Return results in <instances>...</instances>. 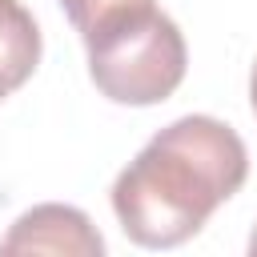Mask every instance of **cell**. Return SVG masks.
<instances>
[{
  "mask_svg": "<svg viewBox=\"0 0 257 257\" xmlns=\"http://www.w3.org/2000/svg\"><path fill=\"white\" fill-rule=\"evenodd\" d=\"M149 4H153V0H60L64 16L72 20V28H76L80 36H88L92 28L116 20V16H124V12H133V8H149Z\"/></svg>",
  "mask_w": 257,
  "mask_h": 257,
  "instance_id": "cell-5",
  "label": "cell"
},
{
  "mask_svg": "<svg viewBox=\"0 0 257 257\" xmlns=\"http://www.w3.org/2000/svg\"><path fill=\"white\" fill-rule=\"evenodd\" d=\"M0 253H68V257H100L104 241L92 229V221L72 205H36L28 209L8 237L0 241Z\"/></svg>",
  "mask_w": 257,
  "mask_h": 257,
  "instance_id": "cell-3",
  "label": "cell"
},
{
  "mask_svg": "<svg viewBox=\"0 0 257 257\" xmlns=\"http://www.w3.org/2000/svg\"><path fill=\"white\" fill-rule=\"evenodd\" d=\"M249 177L245 141L217 116H181L161 128L112 185L120 229L145 249H173L201 233Z\"/></svg>",
  "mask_w": 257,
  "mask_h": 257,
  "instance_id": "cell-1",
  "label": "cell"
},
{
  "mask_svg": "<svg viewBox=\"0 0 257 257\" xmlns=\"http://www.w3.org/2000/svg\"><path fill=\"white\" fill-rule=\"evenodd\" d=\"M249 253L257 257V229H253V237H249Z\"/></svg>",
  "mask_w": 257,
  "mask_h": 257,
  "instance_id": "cell-7",
  "label": "cell"
},
{
  "mask_svg": "<svg viewBox=\"0 0 257 257\" xmlns=\"http://www.w3.org/2000/svg\"><path fill=\"white\" fill-rule=\"evenodd\" d=\"M249 100H253V112H257V64H253V76H249Z\"/></svg>",
  "mask_w": 257,
  "mask_h": 257,
  "instance_id": "cell-6",
  "label": "cell"
},
{
  "mask_svg": "<svg viewBox=\"0 0 257 257\" xmlns=\"http://www.w3.org/2000/svg\"><path fill=\"white\" fill-rule=\"evenodd\" d=\"M40 64V28L20 0H0V100L12 96Z\"/></svg>",
  "mask_w": 257,
  "mask_h": 257,
  "instance_id": "cell-4",
  "label": "cell"
},
{
  "mask_svg": "<svg viewBox=\"0 0 257 257\" xmlns=\"http://www.w3.org/2000/svg\"><path fill=\"white\" fill-rule=\"evenodd\" d=\"M80 40L92 84L116 104H161L185 80V36L157 4L133 8Z\"/></svg>",
  "mask_w": 257,
  "mask_h": 257,
  "instance_id": "cell-2",
  "label": "cell"
}]
</instances>
